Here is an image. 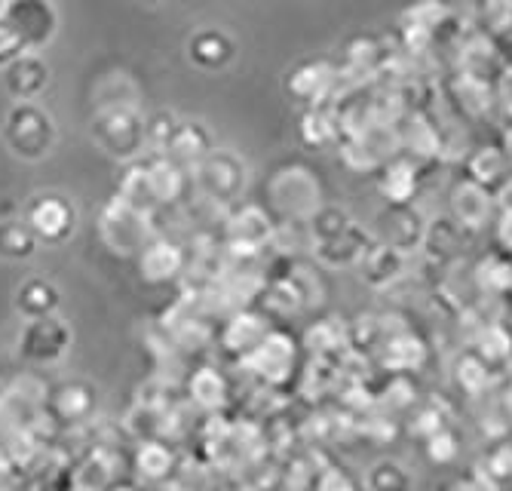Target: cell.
Listing matches in <instances>:
<instances>
[{"mask_svg":"<svg viewBox=\"0 0 512 491\" xmlns=\"http://www.w3.org/2000/svg\"><path fill=\"white\" fill-rule=\"evenodd\" d=\"M488 473L494 479H512V442H500L488 458Z\"/></svg>","mask_w":512,"mask_h":491,"instance_id":"cell-19","label":"cell"},{"mask_svg":"<svg viewBox=\"0 0 512 491\" xmlns=\"http://www.w3.org/2000/svg\"><path fill=\"white\" fill-rule=\"evenodd\" d=\"M151 4H154V0H151Z\"/></svg>","mask_w":512,"mask_h":491,"instance_id":"cell-23","label":"cell"},{"mask_svg":"<svg viewBox=\"0 0 512 491\" xmlns=\"http://www.w3.org/2000/svg\"><path fill=\"white\" fill-rule=\"evenodd\" d=\"M4 19L22 34L31 53L50 47L59 34V10L53 0H7Z\"/></svg>","mask_w":512,"mask_h":491,"instance_id":"cell-6","label":"cell"},{"mask_svg":"<svg viewBox=\"0 0 512 491\" xmlns=\"http://www.w3.org/2000/svg\"><path fill=\"white\" fill-rule=\"evenodd\" d=\"M0 80L13 102H37L53 83V71L40 53H25L7 68H0Z\"/></svg>","mask_w":512,"mask_h":491,"instance_id":"cell-7","label":"cell"},{"mask_svg":"<svg viewBox=\"0 0 512 491\" xmlns=\"http://www.w3.org/2000/svg\"><path fill=\"white\" fill-rule=\"evenodd\" d=\"M246 363L255 366V372L267 381H283L289 366H292V350L289 341H283L279 335H267L255 350L246 353Z\"/></svg>","mask_w":512,"mask_h":491,"instance_id":"cell-9","label":"cell"},{"mask_svg":"<svg viewBox=\"0 0 512 491\" xmlns=\"http://www.w3.org/2000/svg\"><path fill=\"white\" fill-rule=\"evenodd\" d=\"M151 212H142L129 206L126 200L114 197L105 209H102V240L108 249H114L117 255H142L145 246L154 240L151 231Z\"/></svg>","mask_w":512,"mask_h":491,"instance_id":"cell-4","label":"cell"},{"mask_svg":"<svg viewBox=\"0 0 512 491\" xmlns=\"http://www.w3.org/2000/svg\"><path fill=\"white\" fill-rule=\"evenodd\" d=\"M457 436L451 433V430H436L433 436H427V458L433 461V464H451L454 458H457Z\"/></svg>","mask_w":512,"mask_h":491,"instance_id":"cell-17","label":"cell"},{"mask_svg":"<svg viewBox=\"0 0 512 491\" xmlns=\"http://www.w3.org/2000/svg\"><path fill=\"white\" fill-rule=\"evenodd\" d=\"M89 136L120 163H135L148 148V117L135 105L99 108L89 123Z\"/></svg>","mask_w":512,"mask_h":491,"instance_id":"cell-2","label":"cell"},{"mask_svg":"<svg viewBox=\"0 0 512 491\" xmlns=\"http://www.w3.org/2000/svg\"><path fill=\"white\" fill-rule=\"evenodd\" d=\"M191 399L200 406V409H206V412H215V409H221L224 406V399H227V384H224V378L215 372V369H200V372H194V378H191Z\"/></svg>","mask_w":512,"mask_h":491,"instance_id":"cell-14","label":"cell"},{"mask_svg":"<svg viewBox=\"0 0 512 491\" xmlns=\"http://www.w3.org/2000/svg\"><path fill=\"white\" fill-rule=\"evenodd\" d=\"M0 136H4V145L16 160L37 166L53 154L59 142V126L50 111H43L37 102H13L7 120L0 123Z\"/></svg>","mask_w":512,"mask_h":491,"instance_id":"cell-1","label":"cell"},{"mask_svg":"<svg viewBox=\"0 0 512 491\" xmlns=\"http://www.w3.org/2000/svg\"><path fill=\"white\" fill-rule=\"evenodd\" d=\"M16 314L22 320H43V317H53L59 314V304H62V292L53 280L46 277H28L25 283H19L16 295Z\"/></svg>","mask_w":512,"mask_h":491,"instance_id":"cell-8","label":"cell"},{"mask_svg":"<svg viewBox=\"0 0 512 491\" xmlns=\"http://www.w3.org/2000/svg\"><path fill=\"white\" fill-rule=\"evenodd\" d=\"M43 243L37 240V234L31 231V225L25 218H0V261H28L37 255Z\"/></svg>","mask_w":512,"mask_h":491,"instance_id":"cell-10","label":"cell"},{"mask_svg":"<svg viewBox=\"0 0 512 491\" xmlns=\"http://www.w3.org/2000/svg\"><path fill=\"white\" fill-rule=\"evenodd\" d=\"M96 409V393L83 381H68L56 390V415L65 421H83Z\"/></svg>","mask_w":512,"mask_h":491,"instance_id":"cell-12","label":"cell"},{"mask_svg":"<svg viewBox=\"0 0 512 491\" xmlns=\"http://www.w3.org/2000/svg\"><path fill=\"white\" fill-rule=\"evenodd\" d=\"M135 467H138V473H142L145 479L163 482V479L172 476L175 458L169 452V445H163L160 439H145L142 449H138V455H135Z\"/></svg>","mask_w":512,"mask_h":491,"instance_id":"cell-13","label":"cell"},{"mask_svg":"<svg viewBox=\"0 0 512 491\" xmlns=\"http://www.w3.org/2000/svg\"><path fill=\"white\" fill-rule=\"evenodd\" d=\"M506 412L512 415V387H509V393H506Z\"/></svg>","mask_w":512,"mask_h":491,"instance_id":"cell-21","label":"cell"},{"mask_svg":"<svg viewBox=\"0 0 512 491\" xmlns=\"http://www.w3.org/2000/svg\"><path fill=\"white\" fill-rule=\"evenodd\" d=\"M25 53H31V50L25 47L22 34L7 19H0V68H7L10 62H16Z\"/></svg>","mask_w":512,"mask_h":491,"instance_id":"cell-18","label":"cell"},{"mask_svg":"<svg viewBox=\"0 0 512 491\" xmlns=\"http://www.w3.org/2000/svg\"><path fill=\"white\" fill-rule=\"evenodd\" d=\"M22 218L31 225V231L37 234V240L46 243V246H62V243H68L74 237V231H77V221H80L74 200H68L59 191L34 194L25 203Z\"/></svg>","mask_w":512,"mask_h":491,"instance_id":"cell-3","label":"cell"},{"mask_svg":"<svg viewBox=\"0 0 512 491\" xmlns=\"http://www.w3.org/2000/svg\"><path fill=\"white\" fill-rule=\"evenodd\" d=\"M316 491H356L353 488V482H350V476L344 473V470H325L322 476H319V482H316Z\"/></svg>","mask_w":512,"mask_h":491,"instance_id":"cell-20","label":"cell"},{"mask_svg":"<svg viewBox=\"0 0 512 491\" xmlns=\"http://www.w3.org/2000/svg\"><path fill=\"white\" fill-rule=\"evenodd\" d=\"M221 47H227L224 34L203 31V34L191 37V59H197L200 68H221L230 56V53H221Z\"/></svg>","mask_w":512,"mask_h":491,"instance_id":"cell-16","label":"cell"},{"mask_svg":"<svg viewBox=\"0 0 512 491\" xmlns=\"http://www.w3.org/2000/svg\"><path fill=\"white\" fill-rule=\"evenodd\" d=\"M71 344H74V332L59 314L43 320H25L19 335V356L34 366H53L65 360Z\"/></svg>","mask_w":512,"mask_h":491,"instance_id":"cell-5","label":"cell"},{"mask_svg":"<svg viewBox=\"0 0 512 491\" xmlns=\"http://www.w3.org/2000/svg\"><path fill=\"white\" fill-rule=\"evenodd\" d=\"M264 338H267V332H264V326L258 323V317H252V314L237 317L234 323L227 326V332H224V344H227L230 350H237V353L255 350Z\"/></svg>","mask_w":512,"mask_h":491,"instance_id":"cell-15","label":"cell"},{"mask_svg":"<svg viewBox=\"0 0 512 491\" xmlns=\"http://www.w3.org/2000/svg\"><path fill=\"white\" fill-rule=\"evenodd\" d=\"M4 13H7V0H0V19H4Z\"/></svg>","mask_w":512,"mask_h":491,"instance_id":"cell-22","label":"cell"},{"mask_svg":"<svg viewBox=\"0 0 512 491\" xmlns=\"http://www.w3.org/2000/svg\"><path fill=\"white\" fill-rule=\"evenodd\" d=\"M138 258H142V277L148 283H166L181 271V252L166 240H151Z\"/></svg>","mask_w":512,"mask_h":491,"instance_id":"cell-11","label":"cell"}]
</instances>
